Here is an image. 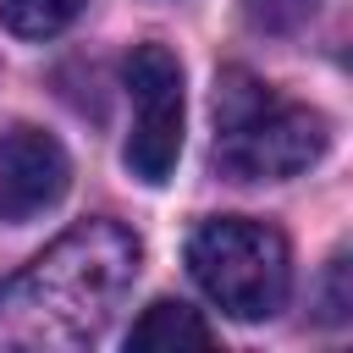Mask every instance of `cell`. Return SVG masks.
<instances>
[{"label":"cell","mask_w":353,"mask_h":353,"mask_svg":"<svg viewBox=\"0 0 353 353\" xmlns=\"http://www.w3.org/2000/svg\"><path fill=\"white\" fill-rule=\"evenodd\" d=\"M138 237L121 221H77L0 287V342L33 353L88 347L138 276Z\"/></svg>","instance_id":"cell-1"},{"label":"cell","mask_w":353,"mask_h":353,"mask_svg":"<svg viewBox=\"0 0 353 353\" xmlns=\"http://www.w3.org/2000/svg\"><path fill=\"white\" fill-rule=\"evenodd\" d=\"M325 116L303 99L276 94L248 66H226L215 77V165L232 182H281L309 171L325 154Z\"/></svg>","instance_id":"cell-2"},{"label":"cell","mask_w":353,"mask_h":353,"mask_svg":"<svg viewBox=\"0 0 353 353\" xmlns=\"http://www.w3.org/2000/svg\"><path fill=\"white\" fill-rule=\"evenodd\" d=\"M188 270L204 287V298L232 320H270L292 287L287 237L248 215L199 221L188 237Z\"/></svg>","instance_id":"cell-3"},{"label":"cell","mask_w":353,"mask_h":353,"mask_svg":"<svg viewBox=\"0 0 353 353\" xmlns=\"http://www.w3.org/2000/svg\"><path fill=\"white\" fill-rule=\"evenodd\" d=\"M127 94H132L127 171L160 188L182 154V61L165 44H138L127 55Z\"/></svg>","instance_id":"cell-4"},{"label":"cell","mask_w":353,"mask_h":353,"mask_svg":"<svg viewBox=\"0 0 353 353\" xmlns=\"http://www.w3.org/2000/svg\"><path fill=\"white\" fill-rule=\"evenodd\" d=\"M66 182H72V160L50 132L11 127L0 138V221L6 226H28L44 210H55L66 199Z\"/></svg>","instance_id":"cell-5"},{"label":"cell","mask_w":353,"mask_h":353,"mask_svg":"<svg viewBox=\"0 0 353 353\" xmlns=\"http://www.w3.org/2000/svg\"><path fill=\"white\" fill-rule=\"evenodd\" d=\"M127 342L132 347H182V342H193V347H204V342H215V331L199 320V309H188V303H171V298H160V303H149L138 320H132V331H127Z\"/></svg>","instance_id":"cell-6"},{"label":"cell","mask_w":353,"mask_h":353,"mask_svg":"<svg viewBox=\"0 0 353 353\" xmlns=\"http://www.w3.org/2000/svg\"><path fill=\"white\" fill-rule=\"evenodd\" d=\"M83 6L88 0H0V22L17 39H50V33L72 28Z\"/></svg>","instance_id":"cell-7"},{"label":"cell","mask_w":353,"mask_h":353,"mask_svg":"<svg viewBox=\"0 0 353 353\" xmlns=\"http://www.w3.org/2000/svg\"><path fill=\"white\" fill-rule=\"evenodd\" d=\"M342 281H347V259L336 254L331 259V287H325V320H347V287Z\"/></svg>","instance_id":"cell-8"}]
</instances>
